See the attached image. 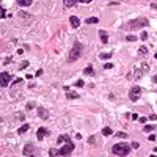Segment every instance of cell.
I'll use <instances>...</instances> for the list:
<instances>
[{
	"label": "cell",
	"instance_id": "1",
	"mask_svg": "<svg viewBox=\"0 0 157 157\" xmlns=\"http://www.w3.org/2000/svg\"><path fill=\"white\" fill-rule=\"evenodd\" d=\"M82 53H83V44L82 42H74V46H72V49H71V53H69V58H68V61L69 63H72V61H77L80 57H82Z\"/></svg>",
	"mask_w": 157,
	"mask_h": 157
},
{
	"label": "cell",
	"instance_id": "2",
	"mask_svg": "<svg viewBox=\"0 0 157 157\" xmlns=\"http://www.w3.org/2000/svg\"><path fill=\"white\" fill-rule=\"evenodd\" d=\"M112 152L115 155H119V157H126V155H129V152H131V146L124 145V143H116L112 148Z\"/></svg>",
	"mask_w": 157,
	"mask_h": 157
},
{
	"label": "cell",
	"instance_id": "3",
	"mask_svg": "<svg viewBox=\"0 0 157 157\" xmlns=\"http://www.w3.org/2000/svg\"><path fill=\"white\" fill-rule=\"evenodd\" d=\"M140 93H141V88L140 87H132L131 91H129V99H131L132 102H135V101L140 99Z\"/></svg>",
	"mask_w": 157,
	"mask_h": 157
},
{
	"label": "cell",
	"instance_id": "4",
	"mask_svg": "<svg viewBox=\"0 0 157 157\" xmlns=\"http://www.w3.org/2000/svg\"><path fill=\"white\" fill-rule=\"evenodd\" d=\"M129 25H131L132 28H141V27H146V25H148V19H145V17H140V19L132 21Z\"/></svg>",
	"mask_w": 157,
	"mask_h": 157
},
{
	"label": "cell",
	"instance_id": "5",
	"mask_svg": "<svg viewBox=\"0 0 157 157\" xmlns=\"http://www.w3.org/2000/svg\"><path fill=\"white\" fill-rule=\"evenodd\" d=\"M13 77H11V74L10 72H6V71H3L2 72V76H0V83H2V87L5 88V87H8L10 85V80H11Z\"/></svg>",
	"mask_w": 157,
	"mask_h": 157
},
{
	"label": "cell",
	"instance_id": "6",
	"mask_svg": "<svg viewBox=\"0 0 157 157\" xmlns=\"http://www.w3.org/2000/svg\"><path fill=\"white\" fill-rule=\"evenodd\" d=\"M74 151V145L72 143H66L63 148H60V155H69Z\"/></svg>",
	"mask_w": 157,
	"mask_h": 157
},
{
	"label": "cell",
	"instance_id": "7",
	"mask_svg": "<svg viewBox=\"0 0 157 157\" xmlns=\"http://www.w3.org/2000/svg\"><path fill=\"white\" fill-rule=\"evenodd\" d=\"M33 151H35V146H33L32 143H27V145L24 146V149H22V154H24L25 157H30Z\"/></svg>",
	"mask_w": 157,
	"mask_h": 157
},
{
	"label": "cell",
	"instance_id": "8",
	"mask_svg": "<svg viewBox=\"0 0 157 157\" xmlns=\"http://www.w3.org/2000/svg\"><path fill=\"white\" fill-rule=\"evenodd\" d=\"M57 143H58V145H61V143L66 145V143H72V141H71V137H69L68 134H64V135H60V137L57 138Z\"/></svg>",
	"mask_w": 157,
	"mask_h": 157
},
{
	"label": "cell",
	"instance_id": "9",
	"mask_svg": "<svg viewBox=\"0 0 157 157\" xmlns=\"http://www.w3.org/2000/svg\"><path fill=\"white\" fill-rule=\"evenodd\" d=\"M46 135H49V131H47L46 127H39L38 132H36V137H38V140H42Z\"/></svg>",
	"mask_w": 157,
	"mask_h": 157
},
{
	"label": "cell",
	"instance_id": "10",
	"mask_svg": "<svg viewBox=\"0 0 157 157\" xmlns=\"http://www.w3.org/2000/svg\"><path fill=\"white\" fill-rule=\"evenodd\" d=\"M69 22L72 25V28H79V27H80V19H79L77 16H71L69 17Z\"/></svg>",
	"mask_w": 157,
	"mask_h": 157
},
{
	"label": "cell",
	"instance_id": "11",
	"mask_svg": "<svg viewBox=\"0 0 157 157\" xmlns=\"http://www.w3.org/2000/svg\"><path fill=\"white\" fill-rule=\"evenodd\" d=\"M99 36H101V39H102V44L108 42V33L105 30H99Z\"/></svg>",
	"mask_w": 157,
	"mask_h": 157
},
{
	"label": "cell",
	"instance_id": "12",
	"mask_svg": "<svg viewBox=\"0 0 157 157\" xmlns=\"http://www.w3.org/2000/svg\"><path fill=\"white\" fill-rule=\"evenodd\" d=\"M38 115H39V118H42V119H47V118H49V113L44 110V107H38Z\"/></svg>",
	"mask_w": 157,
	"mask_h": 157
},
{
	"label": "cell",
	"instance_id": "13",
	"mask_svg": "<svg viewBox=\"0 0 157 157\" xmlns=\"http://www.w3.org/2000/svg\"><path fill=\"white\" fill-rule=\"evenodd\" d=\"M17 5H19V6H30L32 0H17Z\"/></svg>",
	"mask_w": 157,
	"mask_h": 157
},
{
	"label": "cell",
	"instance_id": "14",
	"mask_svg": "<svg viewBox=\"0 0 157 157\" xmlns=\"http://www.w3.org/2000/svg\"><path fill=\"white\" fill-rule=\"evenodd\" d=\"M63 3H64V6H74L79 3V0H64Z\"/></svg>",
	"mask_w": 157,
	"mask_h": 157
},
{
	"label": "cell",
	"instance_id": "15",
	"mask_svg": "<svg viewBox=\"0 0 157 157\" xmlns=\"http://www.w3.org/2000/svg\"><path fill=\"white\" fill-rule=\"evenodd\" d=\"M112 134H113V131H112L110 127H104V129H102V135H104V137H110Z\"/></svg>",
	"mask_w": 157,
	"mask_h": 157
},
{
	"label": "cell",
	"instance_id": "16",
	"mask_svg": "<svg viewBox=\"0 0 157 157\" xmlns=\"http://www.w3.org/2000/svg\"><path fill=\"white\" fill-rule=\"evenodd\" d=\"M28 129H30V126H28V124H24V126H21L19 129H17V132H19V134H25L27 131H28Z\"/></svg>",
	"mask_w": 157,
	"mask_h": 157
},
{
	"label": "cell",
	"instance_id": "17",
	"mask_svg": "<svg viewBox=\"0 0 157 157\" xmlns=\"http://www.w3.org/2000/svg\"><path fill=\"white\" fill-rule=\"evenodd\" d=\"M83 72L87 74V76H93V74H94V69H93V66H87V68L83 69Z\"/></svg>",
	"mask_w": 157,
	"mask_h": 157
},
{
	"label": "cell",
	"instance_id": "18",
	"mask_svg": "<svg viewBox=\"0 0 157 157\" xmlns=\"http://www.w3.org/2000/svg\"><path fill=\"white\" fill-rule=\"evenodd\" d=\"M146 53H148V47H146V46H141V47L138 49V55L143 57V55H146Z\"/></svg>",
	"mask_w": 157,
	"mask_h": 157
},
{
	"label": "cell",
	"instance_id": "19",
	"mask_svg": "<svg viewBox=\"0 0 157 157\" xmlns=\"http://www.w3.org/2000/svg\"><path fill=\"white\" fill-rule=\"evenodd\" d=\"M134 76H135V79H140V77L143 76V71L138 69V68H135V69H134Z\"/></svg>",
	"mask_w": 157,
	"mask_h": 157
},
{
	"label": "cell",
	"instance_id": "20",
	"mask_svg": "<svg viewBox=\"0 0 157 157\" xmlns=\"http://www.w3.org/2000/svg\"><path fill=\"white\" fill-rule=\"evenodd\" d=\"M85 22H87V24H97V22H99V19L93 16V17H88V19H85Z\"/></svg>",
	"mask_w": 157,
	"mask_h": 157
},
{
	"label": "cell",
	"instance_id": "21",
	"mask_svg": "<svg viewBox=\"0 0 157 157\" xmlns=\"http://www.w3.org/2000/svg\"><path fill=\"white\" fill-rule=\"evenodd\" d=\"M49 155H50V157H57V155H60V149H49Z\"/></svg>",
	"mask_w": 157,
	"mask_h": 157
},
{
	"label": "cell",
	"instance_id": "22",
	"mask_svg": "<svg viewBox=\"0 0 157 157\" xmlns=\"http://www.w3.org/2000/svg\"><path fill=\"white\" fill-rule=\"evenodd\" d=\"M19 17H21V19H22V17H24V19H32V16L24 13V11H19Z\"/></svg>",
	"mask_w": 157,
	"mask_h": 157
},
{
	"label": "cell",
	"instance_id": "23",
	"mask_svg": "<svg viewBox=\"0 0 157 157\" xmlns=\"http://www.w3.org/2000/svg\"><path fill=\"white\" fill-rule=\"evenodd\" d=\"M141 71H143V72H148V71H149V64H148L146 61L141 63Z\"/></svg>",
	"mask_w": 157,
	"mask_h": 157
},
{
	"label": "cell",
	"instance_id": "24",
	"mask_svg": "<svg viewBox=\"0 0 157 157\" xmlns=\"http://www.w3.org/2000/svg\"><path fill=\"white\" fill-rule=\"evenodd\" d=\"M110 57H112V53H99V58L101 60H108Z\"/></svg>",
	"mask_w": 157,
	"mask_h": 157
},
{
	"label": "cell",
	"instance_id": "25",
	"mask_svg": "<svg viewBox=\"0 0 157 157\" xmlns=\"http://www.w3.org/2000/svg\"><path fill=\"white\" fill-rule=\"evenodd\" d=\"M155 126H152V124H149V126H145V132H151V131H155Z\"/></svg>",
	"mask_w": 157,
	"mask_h": 157
},
{
	"label": "cell",
	"instance_id": "26",
	"mask_svg": "<svg viewBox=\"0 0 157 157\" xmlns=\"http://www.w3.org/2000/svg\"><path fill=\"white\" fill-rule=\"evenodd\" d=\"M66 97H68V99H77V97H79V94H77V93H68V94H66Z\"/></svg>",
	"mask_w": 157,
	"mask_h": 157
},
{
	"label": "cell",
	"instance_id": "27",
	"mask_svg": "<svg viewBox=\"0 0 157 157\" xmlns=\"http://www.w3.org/2000/svg\"><path fill=\"white\" fill-rule=\"evenodd\" d=\"M131 148H134V149H138V148H140V143H138V141H132V143H131Z\"/></svg>",
	"mask_w": 157,
	"mask_h": 157
},
{
	"label": "cell",
	"instance_id": "28",
	"mask_svg": "<svg viewBox=\"0 0 157 157\" xmlns=\"http://www.w3.org/2000/svg\"><path fill=\"white\" fill-rule=\"evenodd\" d=\"M129 42H132V41H135L137 39V36H134V35H127V38H126Z\"/></svg>",
	"mask_w": 157,
	"mask_h": 157
},
{
	"label": "cell",
	"instance_id": "29",
	"mask_svg": "<svg viewBox=\"0 0 157 157\" xmlns=\"http://www.w3.org/2000/svg\"><path fill=\"white\" fill-rule=\"evenodd\" d=\"M19 68H21V69H25V68H28V61H22Z\"/></svg>",
	"mask_w": 157,
	"mask_h": 157
},
{
	"label": "cell",
	"instance_id": "30",
	"mask_svg": "<svg viewBox=\"0 0 157 157\" xmlns=\"http://www.w3.org/2000/svg\"><path fill=\"white\" fill-rule=\"evenodd\" d=\"M116 135H118L119 138H127V134H126V132H118Z\"/></svg>",
	"mask_w": 157,
	"mask_h": 157
},
{
	"label": "cell",
	"instance_id": "31",
	"mask_svg": "<svg viewBox=\"0 0 157 157\" xmlns=\"http://www.w3.org/2000/svg\"><path fill=\"white\" fill-rule=\"evenodd\" d=\"M22 82H24L22 79H16V80L13 82V87H14V85H19V83H22Z\"/></svg>",
	"mask_w": 157,
	"mask_h": 157
},
{
	"label": "cell",
	"instance_id": "32",
	"mask_svg": "<svg viewBox=\"0 0 157 157\" xmlns=\"http://www.w3.org/2000/svg\"><path fill=\"white\" fill-rule=\"evenodd\" d=\"M140 38H141V39H143V41H145V39H146V38H148V33H146V32H143V33H141V35H140Z\"/></svg>",
	"mask_w": 157,
	"mask_h": 157
},
{
	"label": "cell",
	"instance_id": "33",
	"mask_svg": "<svg viewBox=\"0 0 157 157\" xmlns=\"http://www.w3.org/2000/svg\"><path fill=\"white\" fill-rule=\"evenodd\" d=\"M27 110H32L33 108V102H27V107H25Z\"/></svg>",
	"mask_w": 157,
	"mask_h": 157
},
{
	"label": "cell",
	"instance_id": "34",
	"mask_svg": "<svg viewBox=\"0 0 157 157\" xmlns=\"http://www.w3.org/2000/svg\"><path fill=\"white\" fill-rule=\"evenodd\" d=\"M16 118H19L21 121H24V113H16Z\"/></svg>",
	"mask_w": 157,
	"mask_h": 157
},
{
	"label": "cell",
	"instance_id": "35",
	"mask_svg": "<svg viewBox=\"0 0 157 157\" xmlns=\"http://www.w3.org/2000/svg\"><path fill=\"white\" fill-rule=\"evenodd\" d=\"M112 68H113V64H112V63H107L105 66H104V69H112Z\"/></svg>",
	"mask_w": 157,
	"mask_h": 157
},
{
	"label": "cell",
	"instance_id": "36",
	"mask_svg": "<svg viewBox=\"0 0 157 157\" xmlns=\"http://www.w3.org/2000/svg\"><path fill=\"white\" fill-rule=\"evenodd\" d=\"M138 121H140V123H143V124H145V123L148 121V118H146V116H141L140 119H138Z\"/></svg>",
	"mask_w": 157,
	"mask_h": 157
},
{
	"label": "cell",
	"instance_id": "37",
	"mask_svg": "<svg viewBox=\"0 0 157 157\" xmlns=\"http://www.w3.org/2000/svg\"><path fill=\"white\" fill-rule=\"evenodd\" d=\"M76 85H77V87H83V80H77Z\"/></svg>",
	"mask_w": 157,
	"mask_h": 157
},
{
	"label": "cell",
	"instance_id": "38",
	"mask_svg": "<svg viewBox=\"0 0 157 157\" xmlns=\"http://www.w3.org/2000/svg\"><path fill=\"white\" fill-rule=\"evenodd\" d=\"M2 17H3V19L6 17V10H5V8H2Z\"/></svg>",
	"mask_w": 157,
	"mask_h": 157
},
{
	"label": "cell",
	"instance_id": "39",
	"mask_svg": "<svg viewBox=\"0 0 157 157\" xmlns=\"http://www.w3.org/2000/svg\"><path fill=\"white\" fill-rule=\"evenodd\" d=\"M108 5H110V6H116V5H119V2H110Z\"/></svg>",
	"mask_w": 157,
	"mask_h": 157
},
{
	"label": "cell",
	"instance_id": "40",
	"mask_svg": "<svg viewBox=\"0 0 157 157\" xmlns=\"http://www.w3.org/2000/svg\"><path fill=\"white\" fill-rule=\"evenodd\" d=\"M132 116V119H134V121H135V119H140V118H138V115L137 113H134V115H131Z\"/></svg>",
	"mask_w": 157,
	"mask_h": 157
},
{
	"label": "cell",
	"instance_id": "41",
	"mask_svg": "<svg viewBox=\"0 0 157 157\" xmlns=\"http://www.w3.org/2000/svg\"><path fill=\"white\" fill-rule=\"evenodd\" d=\"M152 82H154V83H157V76H154V77H152Z\"/></svg>",
	"mask_w": 157,
	"mask_h": 157
},
{
	"label": "cell",
	"instance_id": "42",
	"mask_svg": "<svg viewBox=\"0 0 157 157\" xmlns=\"http://www.w3.org/2000/svg\"><path fill=\"white\" fill-rule=\"evenodd\" d=\"M151 157H155V155H154V154H152V155H151Z\"/></svg>",
	"mask_w": 157,
	"mask_h": 157
},
{
	"label": "cell",
	"instance_id": "43",
	"mask_svg": "<svg viewBox=\"0 0 157 157\" xmlns=\"http://www.w3.org/2000/svg\"><path fill=\"white\" fill-rule=\"evenodd\" d=\"M30 157H35V155H33V154H32V155H30Z\"/></svg>",
	"mask_w": 157,
	"mask_h": 157
}]
</instances>
